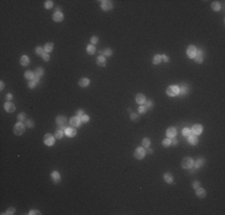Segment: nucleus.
<instances>
[{
    "mask_svg": "<svg viewBox=\"0 0 225 215\" xmlns=\"http://www.w3.org/2000/svg\"><path fill=\"white\" fill-rule=\"evenodd\" d=\"M193 165H194V160H193L192 158L186 156V158H183V159H182L181 166L183 167L184 170H189V168H192Z\"/></svg>",
    "mask_w": 225,
    "mask_h": 215,
    "instance_id": "nucleus-2",
    "label": "nucleus"
},
{
    "mask_svg": "<svg viewBox=\"0 0 225 215\" xmlns=\"http://www.w3.org/2000/svg\"><path fill=\"white\" fill-rule=\"evenodd\" d=\"M146 111H147V108L145 106V105H140V106H139V109H138V114H141V115H143V114H146Z\"/></svg>",
    "mask_w": 225,
    "mask_h": 215,
    "instance_id": "nucleus-37",
    "label": "nucleus"
},
{
    "mask_svg": "<svg viewBox=\"0 0 225 215\" xmlns=\"http://www.w3.org/2000/svg\"><path fill=\"white\" fill-rule=\"evenodd\" d=\"M90 42H91V44H93V46H95L96 43L98 42V37H97V36H92V37L90 38Z\"/></svg>",
    "mask_w": 225,
    "mask_h": 215,
    "instance_id": "nucleus-46",
    "label": "nucleus"
},
{
    "mask_svg": "<svg viewBox=\"0 0 225 215\" xmlns=\"http://www.w3.org/2000/svg\"><path fill=\"white\" fill-rule=\"evenodd\" d=\"M166 94L169 97H176L178 96V86L177 85H171L166 88Z\"/></svg>",
    "mask_w": 225,
    "mask_h": 215,
    "instance_id": "nucleus-4",
    "label": "nucleus"
},
{
    "mask_svg": "<svg viewBox=\"0 0 225 215\" xmlns=\"http://www.w3.org/2000/svg\"><path fill=\"white\" fill-rule=\"evenodd\" d=\"M42 59H43L44 61H49V59H50L49 54H48V53H44L43 55H42Z\"/></svg>",
    "mask_w": 225,
    "mask_h": 215,
    "instance_id": "nucleus-49",
    "label": "nucleus"
},
{
    "mask_svg": "<svg viewBox=\"0 0 225 215\" xmlns=\"http://www.w3.org/2000/svg\"><path fill=\"white\" fill-rule=\"evenodd\" d=\"M65 135L68 136V138H74V136L77 135V130L74 128H72V127H70V128H67L66 130H65Z\"/></svg>",
    "mask_w": 225,
    "mask_h": 215,
    "instance_id": "nucleus-17",
    "label": "nucleus"
},
{
    "mask_svg": "<svg viewBox=\"0 0 225 215\" xmlns=\"http://www.w3.org/2000/svg\"><path fill=\"white\" fill-rule=\"evenodd\" d=\"M29 215H35V214H37V215H40L41 213H40V210H37V209H31L29 213H28Z\"/></svg>",
    "mask_w": 225,
    "mask_h": 215,
    "instance_id": "nucleus-48",
    "label": "nucleus"
},
{
    "mask_svg": "<svg viewBox=\"0 0 225 215\" xmlns=\"http://www.w3.org/2000/svg\"><path fill=\"white\" fill-rule=\"evenodd\" d=\"M203 164H205V159H203V158H200V159H198L196 161H194V165H193V167L198 170V168H200V167L203 166Z\"/></svg>",
    "mask_w": 225,
    "mask_h": 215,
    "instance_id": "nucleus-24",
    "label": "nucleus"
},
{
    "mask_svg": "<svg viewBox=\"0 0 225 215\" xmlns=\"http://www.w3.org/2000/svg\"><path fill=\"white\" fill-rule=\"evenodd\" d=\"M162 145L164 146V147H170L171 146V139H169V138L164 139L163 141H162Z\"/></svg>",
    "mask_w": 225,
    "mask_h": 215,
    "instance_id": "nucleus-35",
    "label": "nucleus"
},
{
    "mask_svg": "<svg viewBox=\"0 0 225 215\" xmlns=\"http://www.w3.org/2000/svg\"><path fill=\"white\" fill-rule=\"evenodd\" d=\"M35 74L36 75H39L40 78L42 76V75L44 74V70H43V68L42 67H39V68H36V72H35Z\"/></svg>",
    "mask_w": 225,
    "mask_h": 215,
    "instance_id": "nucleus-39",
    "label": "nucleus"
},
{
    "mask_svg": "<svg viewBox=\"0 0 225 215\" xmlns=\"http://www.w3.org/2000/svg\"><path fill=\"white\" fill-rule=\"evenodd\" d=\"M139 115H140V114L131 112V120H132L133 122H138V121H139Z\"/></svg>",
    "mask_w": 225,
    "mask_h": 215,
    "instance_id": "nucleus-36",
    "label": "nucleus"
},
{
    "mask_svg": "<svg viewBox=\"0 0 225 215\" xmlns=\"http://www.w3.org/2000/svg\"><path fill=\"white\" fill-rule=\"evenodd\" d=\"M187 139H188V142H189V145H193V146L198 145V142H199V138H198V135H194V134H192V135H190V136H188Z\"/></svg>",
    "mask_w": 225,
    "mask_h": 215,
    "instance_id": "nucleus-16",
    "label": "nucleus"
},
{
    "mask_svg": "<svg viewBox=\"0 0 225 215\" xmlns=\"http://www.w3.org/2000/svg\"><path fill=\"white\" fill-rule=\"evenodd\" d=\"M25 132V124H23V122H17L13 127V133L16 135H23Z\"/></svg>",
    "mask_w": 225,
    "mask_h": 215,
    "instance_id": "nucleus-1",
    "label": "nucleus"
},
{
    "mask_svg": "<svg viewBox=\"0 0 225 215\" xmlns=\"http://www.w3.org/2000/svg\"><path fill=\"white\" fill-rule=\"evenodd\" d=\"M195 194H196V196H198L199 198H203V197L206 196V190L199 186V188L195 189Z\"/></svg>",
    "mask_w": 225,
    "mask_h": 215,
    "instance_id": "nucleus-20",
    "label": "nucleus"
},
{
    "mask_svg": "<svg viewBox=\"0 0 225 215\" xmlns=\"http://www.w3.org/2000/svg\"><path fill=\"white\" fill-rule=\"evenodd\" d=\"M176 128H174V127H170V128H168L166 129V136L169 138V139H172V138H175L176 136Z\"/></svg>",
    "mask_w": 225,
    "mask_h": 215,
    "instance_id": "nucleus-19",
    "label": "nucleus"
},
{
    "mask_svg": "<svg viewBox=\"0 0 225 215\" xmlns=\"http://www.w3.org/2000/svg\"><path fill=\"white\" fill-rule=\"evenodd\" d=\"M64 135H65V132H62V130H56V133H55L54 138L56 140H61L64 138Z\"/></svg>",
    "mask_w": 225,
    "mask_h": 215,
    "instance_id": "nucleus-31",
    "label": "nucleus"
},
{
    "mask_svg": "<svg viewBox=\"0 0 225 215\" xmlns=\"http://www.w3.org/2000/svg\"><path fill=\"white\" fill-rule=\"evenodd\" d=\"M43 142H44V145L46 146H53L54 145V142H55V138L52 134H46L44 135Z\"/></svg>",
    "mask_w": 225,
    "mask_h": 215,
    "instance_id": "nucleus-7",
    "label": "nucleus"
},
{
    "mask_svg": "<svg viewBox=\"0 0 225 215\" xmlns=\"http://www.w3.org/2000/svg\"><path fill=\"white\" fill-rule=\"evenodd\" d=\"M19 62H21L22 66L27 67L28 64H30V59H29V56H28V55H23L22 58H21V60H19Z\"/></svg>",
    "mask_w": 225,
    "mask_h": 215,
    "instance_id": "nucleus-25",
    "label": "nucleus"
},
{
    "mask_svg": "<svg viewBox=\"0 0 225 215\" xmlns=\"http://www.w3.org/2000/svg\"><path fill=\"white\" fill-rule=\"evenodd\" d=\"M83 115H85V112H84V110H82V109H79L77 111V116H79V117H82Z\"/></svg>",
    "mask_w": 225,
    "mask_h": 215,
    "instance_id": "nucleus-53",
    "label": "nucleus"
},
{
    "mask_svg": "<svg viewBox=\"0 0 225 215\" xmlns=\"http://www.w3.org/2000/svg\"><path fill=\"white\" fill-rule=\"evenodd\" d=\"M162 61H164V62H169V58H168L166 55H162Z\"/></svg>",
    "mask_w": 225,
    "mask_h": 215,
    "instance_id": "nucleus-55",
    "label": "nucleus"
},
{
    "mask_svg": "<svg viewBox=\"0 0 225 215\" xmlns=\"http://www.w3.org/2000/svg\"><path fill=\"white\" fill-rule=\"evenodd\" d=\"M4 87H5V82L1 81V82H0V90H4Z\"/></svg>",
    "mask_w": 225,
    "mask_h": 215,
    "instance_id": "nucleus-58",
    "label": "nucleus"
},
{
    "mask_svg": "<svg viewBox=\"0 0 225 215\" xmlns=\"http://www.w3.org/2000/svg\"><path fill=\"white\" fill-rule=\"evenodd\" d=\"M160 61H162V55H154L153 56V59H152V64H160Z\"/></svg>",
    "mask_w": 225,
    "mask_h": 215,
    "instance_id": "nucleus-30",
    "label": "nucleus"
},
{
    "mask_svg": "<svg viewBox=\"0 0 225 215\" xmlns=\"http://www.w3.org/2000/svg\"><path fill=\"white\" fill-rule=\"evenodd\" d=\"M70 124H71V127H80V124H82L80 117H79V116H73V117H71Z\"/></svg>",
    "mask_w": 225,
    "mask_h": 215,
    "instance_id": "nucleus-10",
    "label": "nucleus"
},
{
    "mask_svg": "<svg viewBox=\"0 0 225 215\" xmlns=\"http://www.w3.org/2000/svg\"><path fill=\"white\" fill-rule=\"evenodd\" d=\"M33 80L35 81L36 84H39V82H40V76H39V75L35 74V75H34V78H33Z\"/></svg>",
    "mask_w": 225,
    "mask_h": 215,
    "instance_id": "nucleus-54",
    "label": "nucleus"
},
{
    "mask_svg": "<svg viewBox=\"0 0 225 215\" xmlns=\"http://www.w3.org/2000/svg\"><path fill=\"white\" fill-rule=\"evenodd\" d=\"M89 85H90V79L85 78V76H83V78L79 79V86L80 87H88Z\"/></svg>",
    "mask_w": 225,
    "mask_h": 215,
    "instance_id": "nucleus-21",
    "label": "nucleus"
},
{
    "mask_svg": "<svg viewBox=\"0 0 225 215\" xmlns=\"http://www.w3.org/2000/svg\"><path fill=\"white\" fill-rule=\"evenodd\" d=\"M43 48H44V52H46V53H50V52L54 49V44H53L52 42L46 43V46H44Z\"/></svg>",
    "mask_w": 225,
    "mask_h": 215,
    "instance_id": "nucleus-27",
    "label": "nucleus"
},
{
    "mask_svg": "<svg viewBox=\"0 0 225 215\" xmlns=\"http://www.w3.org/2000/svg\"><path fill=\"white\" fill-rule=\"evenodd\" d=\"M5 98H6V100H7V102H10L12 98H13V96H12V93H7V94L5 96Z\"/></svg>",
    "mask_w": 225,
    "mask_h": 215,
    "instance_id": "nucleus-52",
    "label": "nucleus"
},
{
    "mask_svg": "<svg viewBox=\"0 0 225 215\" xmlns=\"http://www.w3.org/2000/svg\"><path fill=\"white\" fill-rule=\"evenodd\" d=\"M145 150H146V153H148V154H152V153H153V150H152L151 147H147V148H145Z\"/></svg>",
    "mask_w": 225,
    "mask_h": 215,
    "instance_id": "nucleus-56",
    "label": "nucleus"
},
{
    "mask_svg": "<svg viewBox=\"0 0 225 215\" xmlns=\"http://www.w3.org/2000/svg\"><path fill=\"white\" fill-rule=\"evenodd\" d=\"M4 109H5L7 112H13V111L16 110V105L11 102H6L5 104H4Z\"/></svg>",
    "mask_w": 225,
    "mask_h": 215,
    "instance_id": "nucleus-14",
    "label": "nucleus"
},
{
    "mask_svg": "<svg viewBox=\"0 0 225 215\" xmlns=\"http://www.w3.org/2000/svg\"><path fill=\"white\" fill-rule=\"evenodd\" d=\"M35 52H36V54H37V55H41V56H42V55L46 53V52H44V48H43V47H37Z\"/></svg>",
    "mask_w": 225,
    "mask_h": 215,
    "instance_id": "nucleus-40",
    "label": "nucleus"
},
{
    "mask_svg": "<svg viewBox=\"0 0 225 215\" xmlns=\"http://www.w3.org/2000/svg\"><path fill=\"white\" fill-rule=\"evenodd\" d=\"M96 47L93 46V44H89L88 47H86V52H88V54L89 55H93V54L96 53Z\"/></svg>",
    "mask_w": 225,
    "mask_h": 215,
    "instance_id": "nucleus-26",
    "label": "nucleus"
},
{
    "mask_svg": "<svg viewBox=\"0 0 225 215\" xmlns=\"http://www.w3.org/2000/svg\"><path fill=\"white\" fill-rule=\"evenodd\" d=\"M17 120H18V122H24V121H27V115L24 112H21L18 116H17Z\"/></svg>",
    "mask_w": 225,
    "mask_h": 215,
    "instance_id": "nucleus-33",
    "label": "nucleus"
},
{
    "mask_svg": "<svg viewBox=\"0 0 225 215\" xmlns=\"http://www.w3.org/2000/svg\"><path fill=\"white\" fill-rule=\"evenodd\" d=\"M56 12H61V8H60V7H56Z\"/></svg>",
    "mask_w": 225,
    "mask_h": 215,
    "instance_id": "nucleus-59",
    "label": "nucleus"
},
{
    "mask_svg": "<svg viewBox=\"0 0 225 215\" xmlns=\"http://www.w3.org/2000/svg\"><path fill=\"white\" fill-rule=\"evenodd\" d=\"M15 212H16V209L13 208V207H10L9 209L6 210V213H3V214H7V215H12V214H15Z\"/></svg>",
    "mask_w": 225,
    "mask_h": 215,
    "instance_id": "nucleus-44",
    "label": "nucleus"
},
{
    "mask_svg": "<svg viewBox=\"0 0 225 215\" xmlns=\"http://www.w3.org/2000/svg\"><path fill=\"white\" fill-rule=\"evenodd\" d=\"M36 85H37V84H36V82H35L34 80H29V82H28V86H29V88H34V87H35Z\"/></svg>",
    "mask_w": 225,
    "mask_h": 215,
    "instance_id": "nucleus-47",
    "label": "nucleus"
},
{
    "mask_svg": "<svg viewBox=\"0 0 225 215\" xmlns=\"http://www.w3.org/2000/svg\"><path fill=\"white\" fill-rule=\"evenodd\" d=\"M144 105L147 108V110H148V109H152V108H153V102H152V100H146Z\"/></svg>",
    "mask_w": 225,
    "mask_h": 215,
    "instance_id": "nucleus-42",
    "label": "nucleus"
},
{
    "mask_svg": "<svg viewBox=\"0 0 225 215\" xmlns=\"http://www.w3.org/2000/svg\"><path fill=\"white\" fill-rule=\"evenodd\" d=\"M97 64H98L99 67H104L105 64H107V60H105V56L104 55H98V58H97Z\"/></svg>",
    "mask_w": 225,
    "mask_h": 215,
    "instance_id": "nucleus-18",
    "label": "nucleus"
},
{
    "mask_svg": "<svg viewBox=\"0 0 225 215\" xmlns=\"http://www.w3.org/2000/svg\"><path fill=\"white\" fill-rule=\"evenodd\" d=\"M164 180L168 184H172L174 183V176L171 174L170 172H166V173H164Z\"/></svg>",
    "mask_w": 225,
    "mask_h": 215,
    "instance_id": "nucleus-23",
    "label": "nucleus"
},
{
    "mask_svg": "<svg viewBox=\"0 0 225 215\" xmlns=\"http://www.w3.org/2000/svg\"><path fill=\"white\" fill-rule=\"evenodd\" d=\"M177 145H178L177 139H176V138H172V139H171V146H177Z\"/></svg>",
    "mask_w": 225,
    "mask_h": 215,
    "instance_id": "nucleus-50",
    "label": "nucleus"
},
{
    "mask_svg": "<svg viewBox=\"0 0 225 215\" xmlns=\"http://www.w3.org/2000/svg\"><path fill=\"white\" fill-rule=\"evenodd\" d=\"M145 156H146V150H145L144 147H138V148H135V150H134V156H135V159L141 160V159L145 158Z\"/></svg>",
    "mask_w": 225,
    "mask_h": 215,
    "instance_id": "nucleus-3",
    "label": "nucleus"
},
{
    "mask_svg": "<svg viewBox=\"0 0 225 215\" xmlns=\"http://www.w3.org/2000/svg\"><path fill=\"white\" fill-rule=\"evenodd\" d=\"M80 121H82V122H84V123H88L89 121H90V117H89L88 115L85 114V115H83L82 117H80Z\"/></svg>",
    "mask_w": 225,
    "mask_h": 215,
    "instance_id": "nucleus-43",
    "label": "nucleus"
},
{
    "mask_svg": "<svg viewBox=\"0 0 225 215\" xmlns=\"http://www.w3.org/2000/svg\"><path fill=\"white\" fill-rule=\"evenodd\" d=\"M44 7H46V8H52V7H53V1H52V0H47V1L44 2Z\"/></svg>",
    "mask_w": 225,
    "mask_h": 215,
    "instance_id": "nucleus-45",
    "label": "nucleus"
},
{
    "mask_svg": "<svg viewBox=\"0 0 225 215\" xmlns=\"http://www.w3.org/2000/svg\"><path fill=\"white\" fill-rule=\"evenodd\" d=\"M62 19H64V14H62L61 12H55L54 14H53V20L56 22V23L62 22Z\"/></svg>",
    "mask_w": 225,
    "mask_h": 215,
    "instance_id": "nucleus-22",
    "label": "nucleus"
},
{
    "mask_svg": "<svg viewBox=\"0 0 225 215\" xmlns=\"http://www.w3.org/2000/svg\"><path fill=\"white\" fill-rule=\"evenodd\" d=\"M192 130V134L194 135H200L201 133H202V126L201 124H195V126H193V128L190 129Z\"/></svg>",
    "mask_w": 225,
    "mask_h": 215,
    "instance_id": "nucleus-13",
    "label": "nucleus"
},
{
    "mask_svg": "<svg viewBox=\"0 0 225 215\" xmlns=\"http://www.w3.org/2000/svg\"><path fill=\"white\" fill-rule=\"evenodd\" d=\"M141 146H143L144 148H147L151 146V140L148 139V138H144L143 141H141Z\"/></svg>",
    "mask_w": 225,
    "mask_h": 215,
    "instance_id": "nucleus-28",
    "label": "nucleus"
},
{
    "mask_svg": "<svg viewBox=\"0 0 225 215\" xmlns=\"http://www.w3.org/2000/svg\"><path fill=\"white\" fill-rule=\"evenodd\" d=\"M66 126H59V128H58V130H62V132H65L66 130Z\"/></svg>",
    "mask_w": 225,
    "mask_h": 215,
    "instance_id": "nucleus-57",
    "label": "nucleus"
},
{
    "mask_svg": "<svg viewBox=\"0 0 225 215\" xmlns=\"http://www.w3.org/2000/svg\"><path fill=\"white\" fill-rule=\"evenodd\" d=\"M194 61L196 64H202L203 61V52L202 50H196V55L194 56Z\"/></svg>",
    "mask_w": 225,
    "mask_h": 215,
    "instance_id": "nucleus-12",
    "label": "nucleus"
},
{
    "mask_svg": "<svg viewBox=\"0 0 225 215\" xmlns=\"http://www.w3.org/2000/svg\"><path fill=\"white\" fill-rule=\"evenodd\" d=\"M25 127H28V128H34L35 127V124H34V121L33 120H27L25 121Z\"/></svg>",
    "mask_w": 225,
    "mask_h": 215,
    "instance_id": "nucleus-38",
    "label": "nucleus"
},
{
    "mask_svg": "<svg viewBox=\"0 0 225 215\" xmlns=\"http://www.w3.org/2000/svg\"><path fill=\"white\" fill-rule=\"evenodd\" d=\"M114 7V4H113V1H110V0H104V1H101V8L103 11H109L111 10Z\"/></svg>",
    "mask_w": 225,
    "mask_h": 215,
    "instance_id": "nucleus-5",
    "label": "nucleus"
},
{
    "mask_svg": "<svg viewBox=\"0 0 225 215\" xmlns=\"http://www.w3.org/2000/svg\"><path fill=\"white\" fill-rule=\"evenodd\" d=\"M34 75H35V73L30 72V70H28V72H25V73H24V78H25V79H28V80H33Z\"/></svg>",
    "mask_w": 225,
    "mask_h": 215,
    "instance_id": "nucleus-32",
    "label": "nucleus"
},
{
    "mask_svg": "<svg viewBox=\"0 0 225 215\" xmlns=\"http://www.w3.org/2000/svg\"><path fill=\"white\" fill-rule=\"evenodd\" d=\"M196 47L195 46H188L187 47V56L189 59H194V56L196 55Z\"/></svg>",
    "mask_w": 225,
    "mask_h": 215,
    "instance_id": "nucleus-6",
    "label": "nucleus"
},
{
    "mask_svg": "<svg viewBox=\"0 0 225 215\" xmlns=\"http://www.w3.org/2000/svg\"><path fill=\"white\" fill-rule=\"evenodd\" d=\"M182 135L183 136H186V138H188V136H190L192 135V130L189 128H184L183 130H182Z\"/></svg>",
    "mask_w": 225,
    "mask_h": 215,
    "instance_id": "nucleus-34",
    "label": "nucleus"
},
{
    "mask_svg": "<svg viewBox=\"0 0 225 215\" xmlns=\"http://www.w3.org/2000/svg\"><path fill=\"white\" fill-rule=\"evenodd\" d=\"M211 7H212V10L214 11H219L221 8V5H220L219 1H213L212 4H211Z\"/></svg>",
    "mask_w": 225,
    "mask_h": 215,
    "instance_id": "nucleus-29",
    "label": "nucleus"
},
{
    "mask_svg": "<svg viewBox=\"0 0 225 215\" xmlns=\"http://www.w3.org/2000/svg\"><path fill=\"white\" fill-rule=\"evenodd\" d=\"M55 122H56L58 126H66L67 118H66L65 115H59V116L56 117V120H55Z\"/></svg>",
    "mask_w": 225,
    "mask_h": 215,
    "instance_id": "nucleus-11",
    "label": "nucleus"
},
{
    "mask_svg": "<svg viewBox=\"0 0 225 215\" xmlns=\"http://www.w3.org/2000/svg\"><path fill=\"white\" fill-rule=\"evenodd\" d=\"M50 178H52V180L54 184H59L61 182V177H60V173L58 171H53L50 173Z\"/></svg>",
    "mask_w": 225,
    "mask_h": 215,
    "instance_id": "nucleus-9",
    "label": "nucleus"
},
{
    "mask_svg": "<svg viewBox=\"0 0 225 215\" xmlns=\"http://www.w3.org/2000/svg\"><path fill=\"white\" fill-rule=\"evenodd\" d=\"M135 102H137L139 105L145 104V102H146V97H145V94H143V93H138L137 96H135Z\"/></svg>",
    "mask_w": 225,
    "mask_h": 215,
    "instance_id": "nucleus-15",
    "label": "nucleus"
},
{
    "mask_svg": "<svg viewBox=\"0 0 225 215\" xmlns=\"http://www.w3.org/2000/svg\"><path fill=\"white\" fill-rule=\"evenodd\" d=\"M103 55H104V56H111V55H113V50L110 48L104 49V50H103Z\"/></svg>",
    "mask_w": 225,
    "mask_h": 215,
    "instance_id": "nucleus-41",
    "label": "nucleus"
},
{
    "mask_svg": "<svg viewBox=\"0 0 225 215\" xmlns=\"http://www.w3.org/2000/svg\"><path fill=\"white\" fill-rule=\"evenodd\" d=\"M193 188L194 189H196V188H199V186H200V182H199V180H195V182H193Z\"/></svg>",
    "mask_w": 225,
    "mask_h": 215,
    "instance_id": "nucleus-51",
    "label": "nucleus"
},
{
    "mask_svg": "<svg viewBox=\"0 0 225 215\" xmlns=\"http://www.w3.org/2000/svg\"><path fill=\"white\" fill-rule=\"evenodd\" d=\"M189 93V87L187 84H181V85L178 86V94H181V96H186Z\"/></svg>",
    "mask_w": 225,
    "mask_h": 215,
    "instance_id": "nucleus-8",
    "label": "nucleus"
}]
</instances>
